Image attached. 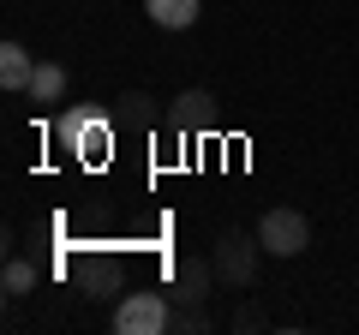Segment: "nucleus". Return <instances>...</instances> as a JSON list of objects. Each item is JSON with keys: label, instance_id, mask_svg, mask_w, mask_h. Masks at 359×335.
<instances>
[{"label": "nucleus", "instance_id": "obj_3", "mask_svg": "<svg viewBox=\"0 0 359 335\" xmlns=\"http://www.w3.org/2000/svg\"><path fill=\"white\" fill-rule=\"evenodd\" d=\"M216 126H222V108H216V96H210L204 84H186V90L168 102V114H162V132H174L180 144L204 138V132H216Z\"/></svg>", "mask_w": 359, "mask_h": 335}, {"label": "nucleus", "instance_id": "obj_9", "mask_svg": "<svg viewBox=\"0 0 359 335\" xmlns=\"http://www.w3.org/2000/svg\"><path fill=\"white\" fill-rule=\"evenodd\" d=\"M144 13H150V25H162V30H192L198 13H204V0H144Z\"/></svg>", "mask_w": 359, "mask_h": 335}, {"label": "nucleus", "instance_id": "obj_6", "mask_svg": "<svg viewBox=\"0 0 359 335\" xmlns=\"http://www.w3.org/2000/svg\"><path fill=\"white\" fill-rule=\"evenodd\" d=\"M72 275H78V287H84V299H120L126 294V264L108 258V252H84Z\"/></svg>", "mask_w": 359, "mask_h": 335}, {"label": "nucleus", "instance_id": "obj_4", "mask_svg": "<svg viewBox=\"0 0 359 335\" xmlns=\"http://www.w3.org/2000/svg\"><path fill=\"white\" fill-rule=\"evenodd\" d=\"M114 329L120 335H162V329H174V306H168V294H120Z\"/></svg>", "mask_w": 359, "mask_h": 335}, {"label": "nucleus", "instance_id": "obj_5", "mask_svg": "<svg viewBox=\"0 0 359 335\" xmlns=\"http://www.w3.org/2000/svg\"><path fill=\"white\" fill-rule=\"evenodd\" d=\"M257 240H264L269 258H299L311 245V221L299 216V210H269V216L257 221Z\"/></svg>", "mask_w": 359, "mask_h": 335}, {"label": "nucleus", "instance_id": "obj_2", "mask_svg": "<svg viewBox=\"0 0 359 335\" xmlns=\"http://www.w3.org/2000/svg\"><path fill=\"white\" fill-rule=\"evenodd\" d=\"M264 258H269V252H264V240H257V233H245V228L216 233V245H210V264H216L222 287H233V294L257 287V264H264Z\"/></svg>", "mask_w": 359, "mask_h": 335}, {"label": "nucleus", "instance_id": "obj_7", "mask_svg": "<svg viewBox=\"0 0 359 335\" xmlns=\"http://www.w3.org/2000/svg\"><path fill=\"white\" fill-rule=\"evenodd\" d=\"M216 287H222V275H216L210 258H180V270H174V299L180 306H210Z\"/></svg>", "mask_w": 359, "mask_h": 335}, {"label": "nucleus", "instance_id": "obj_12", "mask_svg": "<svg viewBox=\"0 0 359 335\" xmlns=\"http://www.w3.org/2000/svg\"><path fill=\"white\" fill-rule=\"evenodd\" d=\"M0 287H6V299H30V294H36V264H30V258H6Z\"/></svg>", "mask_w": 359, "mask_h": 335}, {"label": "nucleus", "instance_id": "obj_13", "mask_svg": "<svg viewBox=\"0 0 359 335\" xmlns=\"http://www.w3.org/2000/svg\"><path fill=\"white\" fill-rule=\"evenodd\" d=\"M174 329L180 335H204L210 329V311L204 306H174Z\"/></svg>", "mask_w": 359, "mask_h": 335}, {"label": "nucleus", "instance_id": "obj_14", "mask_svg": "<svg viewBox=\"0 0 359 335\" xmlns=\"http://www.w3.org/2000/svg\"><path fill=\"white\" fill-rule=\"evenodd\" d=\"M228 323H233V329H264V323H269V317H264V306H257V299H245V306H240V311H233V317H228Z\"/></svg>", "mask_w": 359, "mask_h": 335}, {"label": "nucleus", "instance_id": "obj_8", "mask_svg": "<svg viewBox=\"0 0 359 335\" xmlns=\"http://www.w3.org/2000/svg\"><path fill=\"white\" fill-rule=\"evenodd\" d=\"M114 114H120V126H132V132H156L162 114H168V102H156L150 90H120Z\"/></svg>", "mask_w": 359, "mask_h": 335}, {"label": "nucleus", "instance_id": "obj_10", "mask_svg": "<svg viewBox=\"0 0 359 335\" xmlns=\"http://www.w3.org/2000/svg\"><path fill=\"white\" fill-rule=\"evenodd\" d=\"M30 78H36L30 48L25 42H6V48H0V84H6V90H30Z\"/></svg>", "mask_w": 359, "mask_h": 335}, {"label": "nucleus", "instance_id": "obj_1", "mask_svg": "<svg viewBox=\"0 0 359 335\" xmlns=\"http://www.w3.org/2000/svg\"><path fill=\"white\" fill-rule=\"evenodd\" d=\"M54 144H60L72 162H108V150H114V132H108V114H96V108H66L60 120H54Z\"/></svg>", "mask_w": 359, "mask_h": 335}, {"label": "nucleus", "instance_id": "obj_11", "mask_svg": "<svg viewBox=\"0 0 359 335\" xmlns=\"http://www.w3.org/2000/svg\"><path fill=\"white\" fill-rule=\"evenodd\" d=\"M30 102H60L66 96V66L60 60H36V78H30Z\"/></svg>", "mask_w": 359, "mask_h": 335}]
</instances>
